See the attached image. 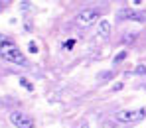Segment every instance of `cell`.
<instances>
[{
  "mask_svg": "<svg viewBox=\"0 0 146 128\" xmlns=\"http://www.w3.org/2000/svg\"><path fill=\"white\" fill-rule=\"evenodd\" d=\"M0 57L6 59V61H10V63H14V65H22V67L28 65L26 55L18 49V46H16L12 40H8L6 36H0Z\"/></svg>",
  "mask_w": 146,
  "mask_h": 128,
  "instance_id": "1",
  "label": "cell"
},
{
  "mask_svg": "<svg viewBox=\"0 0 146 128\" xmlns=\"http://www.w3.org/2000/svg\"><path fill=\"white\" fill-rule=\"evenodd\" d=\"M134 73H136V75H146V65H138V67L134 69Z\"/></svg>",
  "mask_w": 146,
  "mask_h": 128,
  "instance_id": "11",
  "label": "cell"
},
{
  "mask_svg": "<svg viewBox=\"0 0 146 128\" xmlns=\"http://www.w3.org/2000/svg\"><path fill=\"white\" fill-rule=\"evenodd\" d=\"M97 34L101 38H105L107 34H111V22L105 20V18H101V20H99V26H97Z\"/></svg>",
  "mask_w": 146,
  "mask_h": 128,
  "instance_id": "6",
  "label": "cell"
},
{
  "mask_svg": "<svg viewBox=\"0 0 146 128\" xmlns=\"http://www.w3.org/2000/svg\"><path fill=\"white\" fill-rule=\"evenodd\" d=\"M117 18L121 20H132V22H146V14L140 10H132V8H122L117 12Z\"/></svg>",
  "mask_w": 146,
  "mask_h": 128,
  "instance_id": "5",
  "label": "cell"
},
{
  "mask_svg": "<svg viewBox=\"0 0 146 128\" xmlns=\"http://www.w3.org/2000/svg\"><path fill=\"white\" fill-rule=\"evenodd\" d=\"M28 49L32 51V53H38V46H36L34 42H30V44H28Z\"/></svg>",
  "mask_w": 146,
  "mask_h": 128,
  "instance_id": "12",
  "label": "cell"
},
{
  "mask_svg": "<svg viewBox=\"0 0 146 128\" xmlns=\"http://www.w3.org/2000/svg\"><path fill=\"white\" fill-rule=\"evenodd\" d=\"M75 128H89V124H87V122H81L79 126H75Z\"/></svg>",
  "mask_w": 146,
  "mask_h": 128,
  "instance_id": "15",
  "label": "cell"
},
{
  "mask_svg": "<svg viewBox=\"0 0 146 128\" xmlns=\"http://www.w3.org/2000/svg\"><path fill=\"white\" fill-rule=\"evenodd\" d=\"M10 2H12V0H0V12H2V10H4V8H6Z\"/></svg>",
  "mask_w": 146,
  "mask_h": 128,
  "instance_id": "13",
  "label": "cell"
},
{
  "mask_svg": "<svg viewBox=\"0 0 146 128\" xmlns=\"http://www.w3.org/2000/svg\"><path fill=\"white\" fill-rule=\"evenodd\" d=\"M126 57V49H122V51H119L117 55H115V63H119V61H122Z\"/></svg>",
  "mask_w": 146,
  "mask_h": 128,
  "instance_id": "10",
  "label": "cell"
},
{
  "mask_svg": "<svg viewBox=\"0 0 146 128\" xmlns=\"http://www.w3.org/2000/svg\"><path fill=\"white\" fill-rule=\"evenodd\" d=\"M20 85H22L24 89H28V91H34V85H32V83H30L28 79H24V77L20 79Z\"/></svg>",
  "mask_w": 146,
  "mask_h": 128,
  "instance_id": "8",
  "label": "cell"
},
{
  "mask_svg": "<svg viewBox=\"0 0 146 128\" xmlns=\"http://www.w3.org/2000/svg\"><path fill=\"white\" fill-rule=\"evenodd\" d=\"M10 122L16 128H34V118L28 112H22V110L10 112Z\"/></svg>",
  "mask_w": 146,
  "mask_h": 128,
  "instance_id": "4",
  "label": "cell"
},
{
  "mask_svg": "<svg viewBox=\"0 0 146 128\" xmlns=\"http://www.w3.org/2000/svg\"><path fill=\"white\" fill-rule=\"evenodd\" d=\"M115 77V71H103L99 73V79H113Z\"/></svg>",
  "mask_w": 146,
  "mask_h": 128,
  "instance_id": "9",
  "label": "cell"
},
{
  "mask_svg": "<svg viewBox=\"0 0 146 128\" xmlns=\"http://www.w3.org/2000/svg\"><path fill=\"white\" fill-rule=\"evenodd\" d=\"M138 38V32H126V36L122 38V44H132Z\"/></svg>",
  "mask_w": 146,
  "mask_h": 128,
  "instance_id": "7",
  "label": "cell"
},
{
  "mask_svg": "<svg viewBox=\"0 0 146 128\" xmlns=\"http://www.w3.org/2000/svg\"><path fill=\"white\" fill-rule=\"evenodd\" d=\"M144 118H146V106L136 108V110H121V112L115 114V120L121 122V124H136Z\"/></svg>",
  "mask_w": 146,
  "mask_h": 128,
  "instance_id": "2",
  "label": "cell"
},
{
  "mask_svg": "<svg viewBox=\"0 0 146 128\" xmlns=\"http://www.w3.org/2000/svg\"><path fill=\"white\" fill-rule=\"evenodd\" d=\"M99 18H101V10L99 8H85V10H79L77 16H75V22L81 26H89L95 24Z\"/></svg>",
  "mask_w": 146,
  "mask_h": 128,
  "instance_id": "3",
  "label": "cell"
},
{
  "mask_svg": "<svg viewBox=\"0 0 146 128\" xmlns=\"http://www.w3.org/2000/svg\"><path fill=\"white\" fill-rule=\"evenodd\" d=\"M101 128H109V126H101Z\"/></svg>",
  "mask_w": 146,
  "mask_h": 128,
  "instance_id": "16",
  "label": "cell"
},
{
  "mask_svg": "<svg viewBox=\"0 0 146 128\" xmlns=\"http://www.w3.org/2000/svg\"><path fill=\"white\" fill-rule=\"evenodd\" d=\"M73 46H75V42H73V40H69V42L65 44V48H67V49H69V48H73Z\"/></svg>",
  "mask_w": 146,
  "mask_h": 128,
  "instance_id": "14",
  "label": "cell"
}]
</instances>
